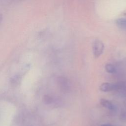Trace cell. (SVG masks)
I'll use <instances>...</instances> for the list:
<instances>
[{
    "instance_id": "7",
    "label": "cell",
    "mask_w": 126,
    "mask_h": 126,
    "mask_svg": "<svg viewBox=\"0 0 126 126\" xmlns=\"http://www.w3.org/2000/svg\"><path fill=\"white\" fill-rule=\"evenodd\" d=\"M101 126H111V125H108V124H106V125H101Z\"/></svg>"
},
{
    "instance_id": "1",
    "label": "cell",
    "mask_w": 126,
    "mask_h": 126,
    "mask_svg": "<svg viewBox=\"0 0 126 126\" xmlns=\"http://www.w3.org/2000/svg\"><path fill=\"white\" fill-rule=\"evenodd\" d=\"M104 50V45L99 40H95L93 44V53L95 58L99 57L103 53Z\"/></svg>"
},
{
    "instance_id": "4",
    "label": "cell",
    "mask_w": 126,
    "mask_h": 126,
    "mask_svg": "<svg viewBox=\"0 0 126 126\" xmlns=\"http://www.w3.org/2000/svg\"><path fill=\"white\" fill-rule=\"evenodd\" d=\"M116 23L120 28L126 30V19L123 18L117 19L116 21Z\"/></svg>"
},
{
    "instance_id": "2",
    "label": "cell",
    "mask_w": 126,
    "mask_h": 126,
    "mask_svg": "<svg viewBox=\"0 0 126 126\" xmlns=\"http://www.w3.org/2000/svg\"><path fill=\"white\" fill-rule=\"evenodd\" d=\"M116 88V86L115 85L108 82H105L100 85L99 89L102 92H107L115 90Z\"/></svg>"
},
{
    "instance_id": "5",
    "label": "cell",
    "mask_w": 126,
    "mask_h": 126,
    "mask_svg": "<svg viewBox=\"0 0 126 126\" xmlns=\"http://www.w3.org/2000/svg\"><path fill=\"white\" fill-rule=\"evenodd\" d=\"M105 68L106 71L110 73H114L116 71L115 67L113 65L110 63H108L106 64L105 66Z\"/></svg>"
},
{
    "instance_id": "3",
    "label": "cell",
    "mask_w": 126,
    "mask_h": 126,
    "mask_svg": "<svg viewBox=\"0 0 126 126\" xmlns=\"http://www.w3.org/2000/svg\"><path fill=\"white\" fill-rule=\"evenodd\" d=\"M100 103L103 107L109 110H113L115 108L112 103L107 99L102 98L100 100Z\"/></svg>"
},
{
    "instance_id": "6",
    "label": "cell",
    "mask_w": 126,
    "mask_h": 126,
    "mask_svg": "<svg viewBox=\"0 0 126 126\" xmlns=\"http://www.w3.org/2000/svg\"><path fill=\"white\" fill-rule=\"evenodd\" d=\"M43 100H44V101L47 103V104H49V103H50L52 101V97L49 95H46L44 96V98H43Z\"/></svg>"
}]
</instances>
